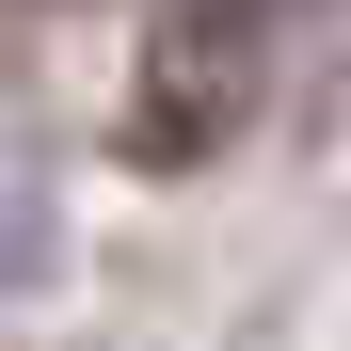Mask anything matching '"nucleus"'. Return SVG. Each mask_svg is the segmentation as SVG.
Returning <instances> with one entry per match:
<instances>
[{
    "instance_id": "1",
    "label": "nucleus",
    "mask_w": 351,
    "mask_h": 351,
    "mask_svg": "<svg viewBox=\"0 0 351 351\" xmlns=\"http://www.w3.org/2000/svg\"><path fill=\"white\" fill-rule=\"evenodd\" d=\"M240 112H256V0H176L144 32V80H128V160L192 176V160H223Z\"/></svg>"
}]
</instances>
